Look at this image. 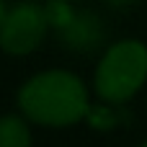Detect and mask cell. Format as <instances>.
<instances>
[{"instance_id": "5", "label": "cell", "mask_w": 147, "mask_h": 147, "mask_svg": "<svg viewBox=\"0 0 147 147\" xmlns=\"http://www.w3.org/2000/svg\"><path fill=\"white\" fill-rule=\"evenodd\" d=\"M8 10H10V8L5 5V0H0V23L5 21V16H8Z\"/></svg>"}, {"instance_id": "3", "label": "cell", "mask_w": 147, "mask_h": 147, "mask_svg": "<svg viewBox=\"0 0 147 147\" xmlns=\"http://www.w3.org/2000/svg\"><path fill=\"white\" fill-rule=\"evenodd\" d=\"M49 26L52 23L44 5L21 3L10 8L5 21L0 23V49L13 57H26L41 47Z\"/></svg>"}, {"instance_id": "4", "label": "cell", "mask_w": 147, "mask_h": 147, "mask_svg": "<svg viewBox=\"0 0 147 147\" xmlns=\"http://www.w3.org/2000/svg\"><path fill=\"white\" fill-rule=\"evenodd\" d=\"M28 119L21 114H5L0 116V147H28L31 145V129Z\"/></svg>"}, {"instance_id": "1", "label": "cell", "mask_w": 147, "mask_h": 147, "mask_svg": "<svg viewBox=\"0 0 147 147\" xmlns=\"http://www.w3.org/2000/svg\"><path fill=\"white\" fill-rule=\"evenodd\" d=\"M21 114L49 129H65L90 116V93L85 83L70 70H44L18 88Z\"/></svg>"}, {"instance_id": "2", "label": "cell", "mask_w": 147, "mask_h": 147, "mask_svg": "<svg viewBox=\"0 0 147 147\" xmlns=\"http://www.w3.org/2000/svg\"><path fill=\"white\" fill-rule=\"evenodd\" d=\"M147 85V44L140 39H119L96 65L93 90L103 103L121 106Z\"/></svg>"}]
</instances>
